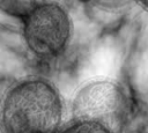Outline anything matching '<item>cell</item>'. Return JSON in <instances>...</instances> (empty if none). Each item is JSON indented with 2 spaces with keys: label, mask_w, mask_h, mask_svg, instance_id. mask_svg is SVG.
Instances as JSON below:
<instances>
[{
  "label": "cell",
  "mask_w": 148,
  "mask_h": 133,
  "mask_svg": "<svg viewBox=\"0 0 148 133\" xmlns=\"http://www.w3.org/2000/svg\"><path fill=\"white\" fill-rule=\"evenodd\" d=\"M69 34V17L59 5L42 3L30 10L25 17V42L39 57L50 58L59 54L66 46Z\"/></svg>",
  "instance_id": "3957f363"
},
{
  "label": "cell",
  "mask_w": 148,
  "mask_h": 133,
  "mask_svg": "<svg viewBox=\"0 0 148 133\" xmlns=\"http://www.w3.org/2000/svg\"><path fill=\"white\" fill-rule=\"evenodd\" d=\"M126 96L118 83L96 80L84 84L74 96L73 119L102 124L117 133L126 113Z\"/></svg>",
  "instance_id": "7a4b0ae2"
},
{
  "label": "cell",
  "mask_w": 148,
  "mask_h": 133,
  "mask_svg": "<svg viewBox=\"0 0 148 133\" xmlns=\"http://www.w3.org/2000/svg\"><path fill=\"white\" fill-rule=\"evenodd\" d=\"M60 133H116V132L98 123L73 119V121L66 125Z\"/></svg>",
  "instance_id": "277c9868"
},
{
  "label": "cell",
  "mask_w": 148,
  "mask_h": 133,
  "mask_svg": "<svg viewBox=\"0 0 148 133\" xmlns=\"http://www.w3.org/2000/svg\"><path fill=\"white\" fill-rule=\"evenodd\" d=\"M138 1H139V3H140L145 9L148 10V0H138Z\"/></svg>",
  "instance_id": "5b68a950"
},
{
  "label": "cell",
  "mask_w": 148,
  "mask_h": 133,
  "mask_svg": "<svg viewBox=\"0 0 148 133\" xmlns=\"http://www.w3.org/2000/svg\"><path fill=\"white\" fill-rule=\"evenodd\" d=\"M64 106L57 89L31 77L12 86L2 99L3 133H60Z\"/></svg>",
  "instance_id": "6da1fadb"
}]
</instances>
